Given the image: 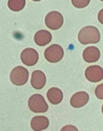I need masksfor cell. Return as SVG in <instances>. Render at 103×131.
I'll return each instance as SVG.
<instances>
[{
    "label": "cell",
    "mask_w": 103,
    "mask_h": 131,
    "mask_svg": "<svg viewBox=\"0 0 103 131\" xmlns=\"http://www.w3.org/2000/svg\"><path fill=\"white\" fill-rule=\"evenodd\" d=\"M78 39L81 44H90L98 43L101 39L100 31L95 26H85L78 34Z\"/></svg>",
    "instance_id": "obj_1"
},
{
    "label": "cell",
    "mask_w": 103,
    "mask_h": 131,
    "mask_svg": "<svg viewBox=\"0 0 103 131\" xmlns=\"http://www.w3.org/2000/svg\"><path fill=\"white\" fill-rule=\"evenodd\" d=\"M29 107L35 113H44L48 111L49 106L41 94H33L29 100Z\"/></svg>",
    "instance_id": "obj_2"
},
{
    "label": "cell",
    "mask_w": 103,
    "mask_h": 131,
    "mask_svg": "<svg viewBox=\"0 0 103 131\" xmlns=\"http://www.w3.org/2000/svg\"><path fill=\"white\" fill-rule=\"evenodd\" d=\"M11 82L16 86H22L27 82L29 79V71L22 66H16L10 75Z\"/></svg>",
    "instance_id": "obj_3"
},
{
    "label": "cell",
    "mask_w": 103,
    "mask_h": 131,
    "mask_svg": "<svg viewBox=\"0 0 103 131\" xmlns=\"http://www.w3.org/2000/svg\"><path fill=\"white\" fill-rule=\"evenodd\" d=\"M64 56L63 48L58 44H53L50 47H48L44 51V57L50 63H57L60 60H62Z\"/></svg>",
    "instance_id": "obj_4"
},
{
    "label": "cell",
    "mask_w": 103,
    "mask_h": 131,
    "mask_svg": "<svg viewBox=\"0 0 103 131\" xmlns=\"http://www.w3.org/2000/svg\"><path fill=\"white\" fill-rule=\"evenodd\" d=\"M45 24L50 29H58L63 24V16L59 12H56V10L50 12L45 17Z\"/></svg>",
    "instance_id": "obj_5"
},
{
    "label": "cell",
    "mask_w": 103,
    "mask_h": 131,
    "mask_svg": "<svg viewBox=\"0 0 103 131\" xmlns=\"http://www.w3.org/2000/svg\"><path fill=\"white\" fill-rule=\"evenodd\" d=\"M39 60V53L34 48H25L21 52V61L27 66H34Z\"/></svg>",
    "instance_id": "obj_6"
},
{
    "label": "cell",
    "mask_w": 103,
    "mask_h": 131,
    "mask_svg": "<svg viewBox=\"0 0 103 131\" xmlns=\"http://www.w3.org/2000/svg\"><path fill=\"white\" fill-rule=\"evenodd\" d=\"M85 78L89 82H100L103 79V69L98 65L88 66L85 70Z\"/></svg>",
    "instance_id": "obj_7"
},
{
    "label": "cell",
    "mask_w": 103,
    "mask_h": 131,
    "mask_svg": "<svg viewBox=\"0 0 103 131\" xmlns=\"http://www.w3.org/2000/svg\"><path fill=\"white\" fill-rule=\"evenodd\" d=\"M88 100H89V95L87 92L79 91V92H76L71 97V105L74 108H81L87 104Z\"/></svg>",
    "instance_id": "obj_8"
},
{
    "label": "cell",
    "mask_w": 103,
    "mask_h": 131,
    "mask_svg": "<svg viewBox=\"0 0 103 131\" xmlns=\"http://www.w3.org/2000/svg\"><path fill=\"white\" fill-rule=\"evenodd\" d=\"M46 83V77L41 70H35L32 73L31 84L35 89H42Z\"/></svg>",
    "instance_id": "obj_9"
},
{
    "label": "cell",
    "mask_w": 103,
    "mask_h": 131,
    "mask_svg": "<svg viewBox=\"0 0 103 131\" xmlns=\"http://www.w3.org/2000/svg\"><path fill=\"white\" fill-rule=\"evenodd\" d=\"M50 125V121L46 116L37 115L34 116L31 121V127L34 131H42L45 130Z\"/></svg>",
    "instance_id": "obj_10"
},
{
    "label": "cell",
    "mask_w": 103,
    "mask_h": 131,
    "mask_svg": "<svg viewBox=\"0 0 103 131\" xmlns=\"http://www.w3.org/2000/svg\"><path fill=\"white\" fill-rule=\"evenodd\" d=\"M83 60L87 63H95L100 59V50L99 48L95 47V46H90V47H86L83 50Z\"/></svg>",
    "instance_id": "obj_11"
},
{
    "label": "cell",
    "mask_w": 103,
    "mask_h": 131,
    "mask_svg": "<svg viewBox=\"0 0 103 131\" xmlns=\"http://www.w3.org/2000/svg\"><path fill=\"white\" fill-rule=\"evenodd\" d=\"M34 41L39 46H45L52 41V35L49 30H38L35 34V37H34Z\"/></svg>",
    "instance_id": "obj_12"
},
{
    "label": "cell",
    "mask_w": 103,
    "mask_h": 131,
    "mask_svg": "<svg viewBox=\"0 0 103 131\" xmlns=\"http://www.w3.org/2000/svg\"><path fill=\"white\" fill-rule=\"evenodd\" d=\"M46 96H48V100L50 101L51 104L57 105V104L61 103V101L63 99V93H62L61 89L57 88V87H53V88H51L48 91Z\"/></svg>",
    "instance_id": "obj_13"
},
{
    "label": "cell",
    "mask_w": 103,
    "mask_h": 131,
    "mask_svg": "<svg viewBox=\"0 0 103 131\" xmlns=\"http://www.w3.org/2000/svg\"><path fill=\"white\" fill-rule=\"evenodd\" d=\"M25 5V0H8L7 6L13 12H19V10L23 9Z\"/></svg>",
    "instance_id": "obj_14"
},
{
    "label": "cell",
    "mask_w": 103,
    "mask_h": 131,
    "mask_svg": "<svg viewBox=\"0 0 103 131\" xmlns=\"http://www.w3.org/2000/svg\"><path fill=\"white\" fill-rule=\"evenodd\" d=\"M90 2V0H72V3L77 8H83L87 6Z\"/></svg>",
    "instance_id": "obj_15"
},
{
    "label": "cell",
    "mask_w": 103,
    "mask_h": 131,
    "mask_svg": "<svg viewBox=\"0 0 103 131\" xmlns=\"http://www.w3.org/2000/svg\"><path fill=\"white\" fill-rule=\"evenodd\" d=\"M102 88H103V85L100 84L99 86H97V88H96V95L98 99L102 100L103 99V94H102Z\"/></svg>",
    "instance_id": "obj_16"
},
{
    "label": "cell",
    "mask_w": 103,
    "mask_h": 131,
    "mask_svg": "<svg viewBox=\"0 0 103 131\" xmlns=\"http://www.w3.org/2000/svg\"><path fill=\"white\" fill-rule=\"evenodd\" d=\"M60 131H78V129L75 126H73V125H66Z\"/></svg>",
    "instance_id": "obj_17"
},
{
    "label": "cell",
    "mask_w": 103,
    "mask_h": 131,
    "mask_svg": "<svg viewBox=\"0 0 103 131\" xmlns=\"http://www.w3.org/2000/svg\"><path fill=\"white\" fill-rule=\"evenodd\" d=\"M33 1H41V0H33Z\"/></svg>",
    "instance_id": "obj_18"
}]
</instances>
